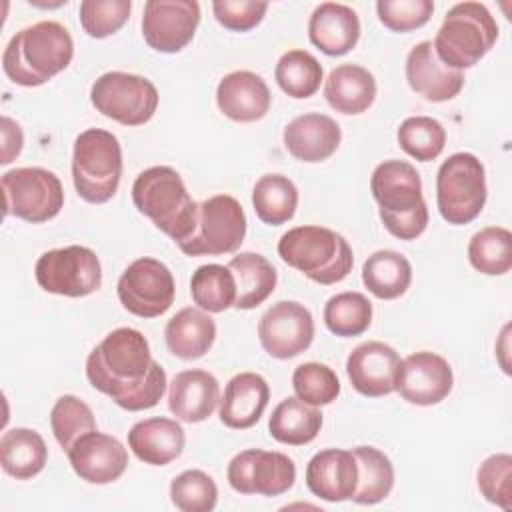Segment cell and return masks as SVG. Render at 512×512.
Listing matches in <instances>:
<instances>
[{"label":"cell","instance_id":"obj_14","mask_svg":"<svg viewBox=\"0 0 512 512\" xmlns=\"http://www.w3.org/2000/svg\"><path fill=\"white\" fill-rule=\"evenodd\" d=\"M228 484L240 494L280 496L294 486V460L282 452L250 448L236 454L226 470Z\"/></svg>","mask_w":512,"mask_h":512},{"label":"cell","instance_id":"obj_5","mask_svg":"<svg viewBox=\"0 0 512 512\" xmlns=\"http://www.w3.org/2000/svg\"><path fill=\"white\" fill-rule=\"evenodd\" d=\"M278 256L312 282H342L354 264L348 240L324 226H296L278 240Z\"/></svg>","mask_w":512,"mask_h":512},{"label":"cell","instance_id":"obj_44","mask_svg":"<svg viewBox=\"0 0 512 512\" xmlns=\"http://www.w3.org/2000/svg\"><path fill=\"white\" fill-rule=\"evenodd\" d=\"M130 10V0H84L78 12L80 26L90 38H106L128 22Z\"/></svg>","mask_w":512,"mask_h":512},{"label":"cell","instance_id":"obj_6","mask_svg":"<svg viewBox=\"0 0 512 512\" xmlns=\"http://www.w3.org/2000/svg\"><path fill=\"white\" fill-rule=\"evenodd\" d=\"M498 24L490 10L480 2L454 4L432 42L436 56L452 70L478 64L496 44Z\"/></svg>","mask_w":512,"mask_h":512},{"label":"cell","instance_id":"obj_47","mask_svg":"<svg viewBox=\"0 0 512 512\" xmlns=\"http://www.w3.org/2000/svg\"><path fill=\"white\" fill-rule=\"evenodd\" d=\"M268 10V2L256 0H214L212 12L216 20L232 32H248L256 28Z\"/></svg>","mask_w":512,"mask_h":512},{"label":"cell","instance_id":"obj_21","mask_svg":"<svg viewBox=\"0 0 512 512\" xmlns=\"http://www.w3.org/2000/svg\"><path fill=\"white\" fill-rule=\"evenodd\" d=\"M358 484V464L352 450L326 448L316 452L306 466L308 490L326 502L350 500Z\"/></svg>","mask_w":512,"mask_h":512},{"label":"cell","instance_id":"obj_25","mask_svg":"<svg viewBox=\"0 0 512 512\" xmlns=\"http://www.w3.org/2000/svg\"><path fill=\"white\" fill-rule=\"evenodd\" d=\"M342 130L334 118L308 112L284 128V146L300 162L328 160L340 146Z\"/></svg>","mask_w":512,"mask_h":512},{"label":"cell","instance_id":"obj_16","mask_svg":"<svg viewBox=\"0 0 512 512\" xmlns=\"http://www.w3.org/2000/svg\"><path fill=\"white\" fill-rule=\"evenodd\" d=\"M200 24V4L194 0H148L142 14L144 42L164 54L188 46Z\"/></svg>","mask_w":512,"mask_h":512},{"label":"cell","instance_id":"obj_22","mask_svg":"<svg viewBox=\"0 0 512 512\" xmlns=\"http://www.w3.org/2000/svg\"><path fill=\"white\" fill-rule=\"evenodd\" d=\"M270 88L262 76L250 70L226 74L216 88L220 112L234 122H256L270 110Z\"/></svg>","mask_w":512,"mask_h":512},{"label":"cell","instance_id":"obj_27","mask_svg":"<svg viewBox=\"0 0 512 512\" xmlns=\"http://www.w3.org/2000/svg\"><path fill=\"white\" fill-rule=\"evenodd\" d=\"M184 428L164 416L136 422L128 432V446L138 460L150 466H166L184 450Z\"/></svg>","mask_w":512,"mask_h":512},{"label":"cell","instance_id":"obj_33","mask_svg":"<svg viewBox=\"0 0 512 512\" xmlns=\"http://www.w3.org/2000/svg\"><path fill=\"white\" fill-rule=\"evenodd\" d=\"M362 282L380 300L400 298L412 282V266L394 250H376L362 266Z\"/></svg>","mask_w":512,"mask_h":512},{"label":"cell","instance_id":"obj_12","mask_svg":"<svg viewBox=\"0 0 512 512\" xmlns=\"http://www.w3.org/2000/svg\"><path fill=\"white\" fill-rule=\"evenodd\" d=\"M36 282L42 290L68 298H82L102 284V266L94 250L86 246H66L44 252L34 266Z\"/></svg>","mask_w":512,"mask_h":512},{"label":"cell","instance_id":"obj_24","mask_svg":"<svg viewBox=\"0 0 512 512\" xmlns=\"http://www.w3.org/2000/svg\"><path fill=\"white\" fill-rule=\"evenodd\" d=\"M270 400L268 382L256 372L232 376L220 398V422L232 430L252 428L264 414Z\"/></svg>","mask_w":512,"mask_h":512},{"label":"cell","instance_id":"obj_46","mask_svg":"<svg viewBox=\"0 0 512 512\" xmlns=\"http://www.w3.org/2000/svg\"><path fill=\"white\" fill-rule=\"evenodd\" d=\"M376 12L380 22L392 32H410L422 28L432 12V0H378Z\"/></svg>","mask_w":512,"mask_h":512},{"label":"cell","instance_id":"obj_38","mask_svg":"<svg viewBox=\"0 0 512 512\" xmlns=\"http://www.w3.org/2000/svg\"><path fill=\"white\" fill-rule=\"evenodd\" d=\"M468 260L474 270L502 276L512 268V234L504 226H486L468 242Z\"/></svg>","mask_w":512,"mask_h":512},{"label":"cell","instance_id":"obj_15","mask_svg":"<svg viewBox=\"0 0 512 512\" xmlns=\"http://www.w3.org/2000/svg\"><path fill=\"white\" fill-rule=\"evenodd\" d=\"M258 338L264 352L272 358H294L310 348L314 340V318L304 304L280 300L262 314Z\"/></svg>","mask_w":512,"mask_h":512},{"label":"cell","instance_id":"obj_23","mask_svg":"<svg viewBox=\"0 0 512 512\" xmlns=\"http://www.w3.org/2000/svg\"><path fill=\"white\" fill-rule=\"evenodd\" d=\"M220 404V384L208 370L192 368L178 372L168 388L170 412L188 424L210 418Z\"/></svg>","mask_w":512,"mask_h":512},{"label":"cell","instance_id":"obj_48","mask_svg":"<svg viewBox=\"0 0 512 512\" xmlns=\"http://www.w3.org/2000/svg\"><path fill=\"white\" fill-rule=\"evenodd\" d=\"M24 146V134L18 126L8 116H2V164H10L22 150Z\"/></svg>","mask_w":512,"mask_h":512},{"label":"cell","instance_id":"obj_4","mask_svg":"<svg viewBox=\"0 0 512 512\" xmlns=\"http://www.w3.org/2000/svg\"><path fill=\"white\" fill-rule=\"evenodd\" d=\"M132 202L176 244H182L194 230L198 202L192 200L182 176L170 166L142 170L132 184Z\"/></svg>","mask_w":512,"mask_h":512},{"label":"cell","instance_id":"obj_7","mask_svg":"<svg viewBox=\"0 0 512 512\" xmlns=\"http://www.w3.org/2000/svg\"><path fill=\"white\" fill-rule=\"evenodd\" d=\"M122 178L118 138L102 128H88L74 140L72 180L78 196L90 204L108 202Z\"/></svg>","mask_w":512,"mask_h":512},{"label":"cell","instance_id":"obj_8","mask_svg":"<svg viewBox=\"0 0 512 512\" xmlns=\"http://www.w3.org/2000/svg\"><path fill=\"white\" fill-rule=\"evenodd\" d=\"M484 164L470 152L448 156L436 174V204L440 216L454 226L478 218L486 204Z\"/></svg>","mask_w":512,"mask_h":512},{"label":"cell","instance_id":"obj_40","mask_svg":"<svg viewBox=\"0 0 512 512\" xmlns=\"http://www.w3.org/2000/svg\"><path fill=\"white\" fill-rule=\"evenodd\" d=\"M396 138L408 156L430 162L438 158L446 146V128L436 118L410 116L398 126Z\"/></svg>","mask_w":512,"mask_h":512},{"label":"cell","instance_id":"obj_45","mask_svg":"<svg viewBox=\"0 0 512 512\" xmlns=\"http://www.w3.org/2000/svg\"><path fill=\"white\" fill-rule=\"evenodd\" d=\"M478 488L482 496L504 508H512V456L510 454H492L478 468Z\"/></svg>","mask_w":512,"mask_h":512},{"label":"cell","instance_id":"obj_36","mask_svg":"<svg viewBox=\"0 0 512 512\" xmlns=\"http://www.w3.org/2000/svg\"><path fill=\"white\" fill-rule=\"evenodd\" d=\"M322 64L306 50L294 48L280 56L274 68V78L284 94L302 100L318 92L322 82Z\"/></svg>","mask_w":512,"mask_h":512},{"label":"cell","instance_id":"obj_18","mask_svg":"<svg viewBox=\"0 0 512 512\" xmlns=\"http://www.w3.org/2000/svg\"><path fill=\"white\" fill-rule=\"evenodd\" d=\"M66 454L72 470L90 484H110L128 468V450L124 444L98 430L80 436Z\"/></svg>","mask_w":512,"mask_h":512},{"label":"cell","instance_id":"obj_13","mask_svg":"<svg viewBox=\"0 0 512 512\" xmlns=\"http://www.w3.org/2000/svg\"><path fill=\"white\" fill-rule=\"evenodd\" d=\"M120 304L138 318H156L168 312L176 296L170 268L150 256L134 260L116 284Z\"/></svg>","mask_w":512,"mask_h":512},{"label":"cell","instance_id":"obj_30","mask_svg":"<svg viewBox=\"0 0 512 512\" xmlns=\"http://www.w3.org/2000/svg\"><path fill=\"white\" fill-rule=\"evenodd\" d=\"M228 268L236 280L234 308L238 310L260 306L276 288V268L258 252H240L228 262Z\"/></svg>","mask_w":512,"mask_h":512},{"label":"cell","instance_id":"obj_39","mask_svg":"<svg viewBox=\"0 0 512 512\" xmlns=\"http://www.w3.org/2000/svg\"><path fill=\"white\" fill-rule=\"evenodd\" d=\"M322 316L332 334L340 338L360 336L372 322V302L362 292H340L326 302Z\"/></svg>","mask_w":512,"mask_h":512},{"label":"cell","instance_id":"obj_28","mask_svg":"<svg viewBox=\"0 0 512 512\" xmlns=\"http://www.w3.org/2000/svg\"><path fill=\"white\" fill-rule=\"evenodd\" d=\"M324 98L340 114H362L376 98V80L364 66L340 64L324 82Z\"/></svg>","mask_w":512,"mask_h":512},{"label":"cell","instance_id":"obj_1","mask_svg":"<svg viewBox=\"0 0 512 512\" xmlns=\"http://www.w3.org/2000/svg\"><path fill=\"white\" fill-rule=\"evenodd\" d=\"M88 382L120 408L140 412L156 406L166 392V372L152 358L146 336L116 328L86 358Z\"/></svg>","mask_w":512,"mask_h":512},{"label":"cell","instance_id":"obj_3","mask_svg":"<svg viewBox=\"0 0 512 512\" xmlns=\"http://www.w3.org/2000/svg\"><path fill=\"white\" fill-rule=\"evenodd\" d=\"M384 228L398 240H416L428 226V206L418 170L406 160L380 162L370 178Z\"/></svg>","mask_w":512,"mask_h":512},{"label":"cell","instance_id":"obj_20","mask_svg":"<svg viewBox=\"0 0 512 512\" xmlns=\"http://www.w3.org/2000/svg\"><path fill=\"white\" fill-rule=\"evenodd\" d=\"M406 80L410 88L430 102H446L464 88V74L440 62L430 40L418 42L406 56Z\"/></svg>","mask_w":512,"mask_h":512},{"label":"cell","instance_id":"obj_32","mask_svg":"<svg viewBox=\"0 0 512 512\" xmlns=\"http://www.w3.org/2000/svg\"><path fill=\"white\" fill-rule=\"evenodd\" d=\"M322 428V412L296 396L284 398L272 410L268 420L270 436L288 446H304L312 442Z\"/></svg>","mask_w":512,"mask_h":512},{"label":"cell","instance_id":"obj_42","mask_svg":"<svg viewBox=\"0 0 512 512\" xmlns=\"http://www.w3.org/2000/svg\"><path fill=\"white\" fill-rule=\"evenodd\" d=\"M170 500L182 512H212L218 502V486L202 470H184L170 482Z\"/></svg>","mask_w":512,"mask_h":512},{"label":"cell","instance_id":"obj_34","mask_svg":"<svg viewBox=\"0 0 512 512\" xmlns=\"http://www.w3.org/2000/svg\"><path fill=\"white\" fill-rule=\"evenodd\" d=\"M352 454L358 464V484L350 500L356 504H378L394 488V466L390 458L374 446H356Z\"/></svg>","mask_w":512,"mask_h":512},{"label":"cell","instance_id":"obj_26","mask_svg":"<svg viewBox=\"0 0 512 512\" xmlns=\"http://www.w3.org/2000/svg\"><path fill=\"white\" fill-rule=\"evenodd\" d=\"M310 42L328 56L348 54L360 38L358 14L340 2H322L308 20Z\"/></svg>","mask_w":512,"mask_h":512},{"label":"cell","instance_id":"obj_11","mask_svg":"<svg viewBox=\"0 0 512 512\" xmlns=\"http://www.w3.org/2000/svg\"><path fill=\"white\" fill-rule=\"evenodd\" d=\"M158 98L148 78L118 70L98 76L90 88L92 106L122 126L146 124L158 108Z\"/></svg>","mask_w":512,"mask_h":512},{"label":"cell","instance_id":"obj_10","mask_svg":"<svg viewBox=\"0 0 512 512\" xmlns=\"http://www.w3.org/2000/svg\"><path fill=\"white\" fill-rule=\"evenodd\" d=\"M4 214L30 224L48 222L64 206V188L60 178L40 166L8 170L2 176Z\"/></svg>","mask_w":512,"mask_h":512},{"label":"cell","instance_id":"obj_29","mask_svg":"<svg viewBox=\"0 0 512 512\" xmlns=\"http://www.w3.org/2000/svg\"><path fill=\"white\" fill-rule=\"evenodd\" d=\"M168 350L182 360L202 358L216 340V324L208 312L186 306L178 310L164 328Z\"/></svg>","mask_w":512,"mask_h":512},{"label":"cell","instance_id":"obj_43","mask_svg":"<svg viewBox=\"0 0 512 512\" xmlns=\"http://www.w3.org/2000/svg\"><path fill=\"white\" fill-rule=\"evenodd\" d=\"M292 388L296 398L310 406L332 404L340 394L336 372L320 362H304L292 372Z\"/></svg>","mask_w":512,"mask_h":512},{"label":"cell","instance_id":"obj_2","mask_svg":"<svg viewBox=\"0 0 512 512\" xmlns=\"http://www.w3.org/2000/svg\"><path fill=\"white\" fill-rule=\"evenodd\" d=\"M74 56V40L68 28L54 20H42L16 32L4 48L2 70L20 86H40L68 68Z\"/></svg>","mask_w":512,"mask_h":512},{"label":"cell","instance_id":"obj_37","mask_svg":"<svg viewBox=\"0 0 512 512\" xmlns=\"http://www.w3.org/2000/svg\"><path fill=\"white\" fill-rule=\"evenodd\" d=\"M190 294L200 310L220 314L236 302L234 274L222 264L198 266L190 278Z\"/></svg>","mask_w":512,"mask_h":512},{"label":"cell","instance_id":"obj_31","mask_svg":"<svg viewBox=\"0 0 512 512\" xmlns=\"http://www.w3.org/2000/svg\"><path fill=\"white\" fill-rule=\"evenodd\" d=\"M48 460L44 438L30 428H10L0 438L2 470L16 480H30L42 472Z\"/></svg>","mask_w":512,"mask_h":512},{"label":"cell","instance_id":"obj_9","mask_svg":"<svg viewBox=\"0 0 512 512\" xmlns=\"http://www.w3.org/2000/svg\"><path fill=\"white\" fill-rule=\"evenodd\" d=\"M246 236V214L230 194H216L198 204L192 234L178 244L186 256H220L240 248Z\"/></svg>","mask_w":512,"mask_h":512},{"label":"cell","instance_id":"obj_17","mask_svg":"<svg viewBox=\"0 0 512 512\" xmlns=\"http://www.w3.org/2000/svg\"><path fill=\"white\" fill-rule=\"evenodd\" d=\"M454 386V374L446 358L420 350L400 360L394 390L410 404L432 406L442 402Z\"/></svg>","mask_w":512,"mask_h":512},{"label":"cell","instance_id":"obj_35","mask_svg":"<svg viewBox=\"0 0 512 512\" xmlns=\"http://www.w3.org/2000/svg\"><path fill=\"white\" fill-rule=\"evenodd\" d=\"M252 206L264 224L280 226L292 220L296 212L298 188L284 174H266L254 184Z\"/></svg>","mask_w":512,"mask_h":512},{"label":"cell","instance_id":"obj_19","mask_svg":"<svg viewBox=\"0 0 512 512\" xmlns=\"http://www.w3.org/2000/svg\"><path fill=\"white\" fill-rule=\"evenodd\" d=\"M398 364L400 356L392 346L380 340H368L350 352L346 360V374L358 394L380 398L394 392Z\"/></svg>","mask_w":512,"mask_h":512},{"label":"cell","instance_id":"obj_41","mask_svg":"<svg viewBox=\"0 0 512 512\" xmlns=\"http://www.w3.org/2000/svg\"><path fill=\"white\" fill-rule=\"evenodd\" d=\"M50 426L56 442L68 450L80 436L96 430V420L84 400L74 394H64L52 406Z\"/></svg>","mask_w":512,"mask_h":512}]
</instances>
